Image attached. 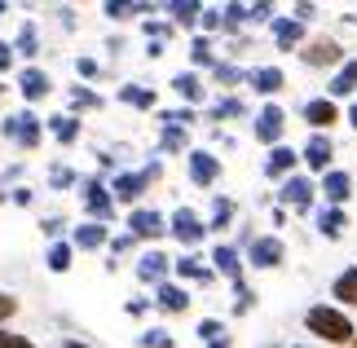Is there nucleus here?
Listing matches in <instances>:
<instances>
[{"instance_id":"1","label":"nucleus","mask_w":357,"mask_h":348,"mask_svg":"<svg viewBox=\"0 0 357 348\" xmlns=\"http://www.w3.org/2000/svg\"><path fill=\"white\" fill-rule=\"evenodd\" d=\"M305 326H309V335H318L326 344H353L357 340L353 317L344 309H335V304H313V309L305 313Z\"/></svg>"},{"instance_id":"2","label":"nucleus","mask_w":357,"mask_h":348,"mask_svg":"<svg viewBox=\"0 0 357 348\" xmlns=\"http://www.w3.org/2000/svg\"><path fill=\"white\" fill-rule=\"evenodd\" d=\"M159 176H163V163L155 159V163H146V172H119V176L111 181V194H115L119 203H137V199H142V194L155 186Z\"/></svg>"},{"instance_id":"3","label":"nucleus","mask_w":357,"mask_h":348,"mask_svg":"<svg viewBox=\"0 0 357 348\" xmlns=\"http://www.w3.org/2000/svg\"><path fill=\"white\" fill-rule=\"evenodd\" d=\"M168 234H172L181 247H199L203 239H208V220H203L195 207H176L172 220H168Z\"/></svg>"},{"instance_id":"4","label":"nucleus","mask_w":357,"mask_h":348,"mask_svg":"<svg viewBox=\"0 0 357 348\" xmlns=\"http://www.w3.org/2000/svg\"><path fill=\"white\" fill-rule=\"evenodd\" d=\"M300 58H305V66H313V71H322V66H344V45L331 36H318V40H309L305 49H300Z\"/></svg>"},{"instance_id":"5","label":"nucleus","mask_w":357,"mask_h":348,"mask_svg":"<svg viewBox=\"0 0 357 348\" xmlns=\"http://www.w3.org/2000/svg\"><path fill=\"white\" fill-rule=\"evenodd\" d=\"M5 133H9L22 150H36L40 142H45V119H36L31 110H18V115L5 119Z\"/></svg>"},{"instance_id":"6","label":"nucleus","mask_w":357,"mask_h":348,"mask_svg":"<svg viewBox=\"0 0 357 348\" xmlns=\"http://www.w3.org/2000/svg\"><path fill=\"white\" fill-rule=\"evenodd\" d=\"M282 260H287V247H282L278 234H265V239L247 243V264H252V269H278Z\"/></svg>"},{"instance_id":"7","label":"nucleus","mask_w":357,"mask_h":348,"mask_svg":"<svg viewBox=\"0 0 357 348\" xmlns=\"http://www.w3.org/2000/svg\"><path fill=\"white\" fill-rule=\"evenodd\" d=\"M313 194H318V186H313V176L296 172V176H287V181H282V190H278V203H282V207H296V212H309V207H313Z\"/></svg>"},{"instance_id":"8","label":"nucleus","mask_w":357,"mask_h":348,"mask_svg":"<svg viewBox=\"0 0 357 348\" xmlns=\"http://www.w3.org/2000/svg\"><path fill=\"white\" fill-rule=\"evenodd\" d=\"M84 212H89V220H98V225H106V220L115 216V194L106 190L98 176L84 181Z\"/></svg>"},{"instance_id":"9","label":"nucleus","mask_w":357,"mask_h":348,"mask_svg":"<svg viewBox=\"0 0 357 348\" xmlns=\"http://www.w3.org/2000/svg\"><path fill=\"white\" fill-rule=\"evenodd\" d=\"M185 172H190V181H195L199 190H208V186H216V181H221V159H216L212 150H190Z\"/></svg>"},{"instance_id":"10","label":"nucleus","mask_w":357,"mask_h":348,"mask_svg":"<svg viewBox=\"0 0 357 348\" xmlns=\"http://www.w3.org/2000/svg\"><path fill=\"white\" fill-rule=\"evenodd\" d=\"M331 159H335V146H331V137L326 133H313L305 150H300V163H309V172H331Z\"/></svg>"},{"instance_id":"11","label":"nucleus","mask_w":357,"mask_h":348,"mask_svg":"<svg viewBox=\"0 0 357 348\" xmlns=\"http://www.w3.org/2000/svg\"><path fill=\"white\" fill-rule=\"evenodd\" d=\"M128 234L132 239H163V234H168V220H163L155 207H132L128 212Z\"/></svg>"},{"instance_id":"12","label":"nucleus","mask_w":357,"mask_h":348,"mask_svg":"<svg viewBox=\"0 0 357 348\" xmlns=\"http://www.w3.org/2000/svg\"><path fill=\"white\" fill-rule=\"evenodd\" d=\"M282 128H287V115H282V106H265L256 115V142L260 146H282Z\"/></svg>"},{"instance_id":"13","label":"nucleus","mask_w":357,"mask_h":348,"mask_svg":"<svg viewBox=\"0 0 357 348\" xmlns=\"http://www.w3.org/2000/svg\"><path fill=\"white\" fill-rule=\"evenodd\" d=\"M18 93L26 97V102H45V97L53 93V80L40 71V66H22L18 71Z\"/></svg>"},{"instance_id":"14","label":"nucleus","mask_w":357,"mask_h":348,"mask_svg":"<svg viewBox=\"0 0 357 348\" xmlns=\"http://www.w3.org/2000/svg\"><path fill=\"white\" fill-rule=\"evenodd\" d=\"M296 163H300V155L291 146H273L265 155V176L269 181H287V176H296Z\"/></svg>"},{"instance_id":"15","label":"nucleus","mask_w":357,"mask_h":348,"mask_svg":"<svg viewBox=\"0 0 357 348\" xmlns=\"http://www.w3.org/2000/svg\"><path fill=\"white\" fill-rule=\"evenodd\" d=\"M305 123H313L318 133H326L331 123H340V106L331 102V97H309L305 102Z\"/></svg>"},{"instance_id":"16","label":"nucleus","mask_w":357,"mask_h":348,"mask_svg":"<svg viewBox=\"0 0 357 348\" xmlns=\"http://www.w3.org/2000/svg\"><path fill=\"white\" fill-rule=\"evenodd\" d=\"M318 190H322V199L331 203V207H344V203H349V194H353V176H349V172H340V168H331V172L322 176V186H318Z\"/></svg>"},{"instance_id":"17","label":"nucleus","mask_w":357,"mask_h":348,"mask_svg":"<svg viewBox=\"0 0 357 348\" xmlns=\"http://www.w3.org/2000/svg\"><path fill=\"white\" fill-rule=\"evenodd\" d=\"M247 84L260 97H273V93L287 89V75H282V66H256V71H247Z\"/></svg>"},{"instance_id":"18","label":"nucleus","mask_w":357,"mask_h":348,"mask_svg":"<svg viewBox=\"0 0 357 348\" xmlns=\"http://www.w3.org/2000/svg\"><path fill=\"white\" fill-rule=\"evenodd\" d=\"M212 264H216V273H221V278H229V282H243V269H247V264L238 260V247H234V243L212 247Z\"/></svg>"},{"instance_id":"19","label":"nucleus","mask_w":357,"mask_h":348,"mask_svg":"<svg viewBox=\"0 0 357 348\" xmlns=\"http://www.w3.org/2000/svg\"><path fill=\"white\" fill-rule=\"evenodd\" d=\"M176 260H168L163 252H146L142 260H137V278H142V282H155V287H163L168 282V269H172Z\"/></svg>"},{"instance_id":"20","label":"nucleus","mask_w":357,"mask_h":348,"mask_svg":"<svg viewBox=\"0 0 357 348\" xmlns=\"http://www.w3.org/2000/svg\"><path fill=\"white\" fill-rule=\"evenodd\" d=\"M155 309H159V313H185V309H190V291L176 287V282L155 287Z\"/></svg>"},{"instance_id":"21","label":"nucleus","mask_w":357,"mask_h":348,"mask_svg":"<svg viewBox=\"0 0 357 348\" xmlns=\"http://www.w3.org/2000/svg\"><path fill=\"white\" fill-rule=\"evenodd\" d=\"M326 97H331V102H340V97H357V58H349V62L331 75V84H326Z\"/></svg>"},{"instance_id":"22","label":"nucleus","mask_w":357,"mask_h":348,"mask_svg":"<svg viewBox=\"0 0 357 348\" xmlns=\"http://www.w3.org/2000/svg\"><path fill=\"white\" fill-rule=\"evenodd\" d=\"M106 243H111V234H106V225H98V220H84L71 239V247H79V252H102Z\"/></svg>"},{"instance_id":"23","label":"nucleus","mask_w":357,"mask_h":348,"mask_svg":"<svg viewBox=\"0 0 357 348\" xmlns=\"http://www.w3.org/2000/svg\"><path fill=\"white\" fill-rule=\"evenodd\" d=\"M269 31H273V40H278V49H282V53H291L300 40H305V22H296V18H273V22H269Z\"/></svg>"},{"instance_id":"24","label":"nucleus","mask_w":357,"mask_h":348,"mask_svg":"<svg viewBox=\"0 0 357 348\" xmlns=\"http://www.w3.org/2000/svg\"><path fill=\"white\" fill-rule=\"evenodd\" d=\"M45 133L58 146H75L79 142V119L75 115H53V119H45Z\"/></svg>"},{"instance_id":"25","label":"nucleus","mask_w":357,"mask_h":348,"mask_svg":"<svg viewBox=\"0 0 357 348\" xmlns=\"http://www.w3.org/2000/svg\"><path fill=\"white\" fill-rule=\"evenodd\" d=\"M318 229H322V239H344V229H349V212L344 207H326V212L318 216Z\"/></svg>"},{"instance_id":"26","label":"nucleus","mask_w":357,"mask_h":348,"mask_svg":"<svg viewBox=\"0 0 357 348\" xmlns=\"http://www.w3.org/2000/svg\"><path fill=\"white\" fill-rule=\"evenodd\" d=\"M163 13H168L172 22H181V27H195L203 18V5H199V0H168Z\"/></svg>"},{"instance_id":"27","label":"nucleus","mask_w":357,"mask_h":348,"mask_svg":"<svg viewBox=\"0 0 357 348\" xmlns=\"http://www.w3.org/2000/svg\"><path fill=\"white\" fill-rule=\"evenodd\" d=\"M331 296L344 300V309H357V264H353V269H344V273L331 282Z\"/></svg>"},{"instance_id":"28","label":"nucleus","mask_w":357,"mask_h":348,"mask_svg":"<svg viewBox=\"0 0 357 348\" xmlns=\"http://www.w3.org/2000/svg\"><path fill=\"white\" fill-rule=\"evenodd\" d=\"M66 102H71V115L75 110H102V93H93L89 84H71L66 89Z\"/></svg>"},{"instance_id":"29","label":"nucleus","mask_w":357,"mask_h":348,"mask_svg":"<svg viewBox=\"0 0 357 348\" xmlns=\"http://www.w3.org/2000/svg\"><path fill=\"white\" fill-rule=\"evenodd\" d=\"M119 102H123V106H137V110H155V89H146V84H123V89H119Z\"/></svg>"},{"instance_id":"30","label":"nucleus","mask_w":357,"mask_h":348,"mask_svg":"<svg viewBox=\"0 0 357 348\" xmlns=\"http://www.w3.org/2000/svg\"><path fill=\"white\" fill-rule=\"evenodd\" d=\"M150 9H155V5H142V0H137V5H132V0H106V5H102V13L115 18V22H128L132 13H150Z\"/></svg>"},{"instance_id":"31","label":"nucleus","mask_w":357,"mask_h":348,"mask_svg":"<svg viewBox=\"0 0 357 348\" xmlns=\"http://www.w3.org/2000/svg\"><path fill=\"white\" fill-rule=\"evenodd\" d=\"M36 53H40V31L36 22H22L18 40H13V58H36Z\"/></svg>"},{"instance_id":"32","label":"nucleus","mask_w":357,"mask_h":348,"mask_svg":"<svg viewBox=\"0 0 357 348\" xmlns=\"http://www.w3.org/2000/svg\"><path fill=\"white\" fill-rule=\"evenodd\" d=\"M172 269H176V273H181V278H190V282H203V287H208V282H212V278H216L212 269H203V260H199V256H181V260H176V264H172Z\"/></svg>"},{"instance_id":"33","label":"nucleus","mask_w":357,"mask_h":348,"mask_svg":"<svg viewBox=\"0 0 357 348\" xmlns=\"http://www.w3.org/2000/svg\"><path fill=\"white\" fill-rule=\"evenodd\" d=\"M172 93L176 97H185V102H203V80L195 71H185V75H176L172 80Z\"/></svg>"},{"instance_id":"34","label":"nucleus","mask_w":357,"mask_h":348,"mask_svg":"<svg viewBox=\"0 0 357 348\" xmlns=\"http://www.w3.org/2000/svg\"><path fill=\"white\" fill-rule=\"evenodd\" d=\"M229 220H234V199H212V216H208V234L212 229H229Z\"/></svg>"},{"instance_id":"35","label":"nucleus","mask_w":357,"mask_h":348,"mask_svg":"<svg viewBox=\"0 0 357 348\" xmlns=\"http://www.w3.org/2000/svg\"><path fill=\"white\" fill-rule=\"evenodd\" d=\"M190 62H195V66H212V71H216L212 40H208V36H195V40H190Z\"/></svg>"},{"instance_id":"36","label":"nucleus","mask_w":357,"mask_h":348,"mask_svg":"<svg viewBox=\"0 0 357 348\" xmlns=\"http://www.w3.org/2000/svg\"><path fill=\"white\" fill-rule=\"evenodd\" d=\"M71 256H75L71 243H53V247H49V269H53V273H66V269H71Z\"/></svg>"},{"instance_id":"37","label":"nucleus","mask_w":357,"mask_h":348,"mask_svg":"<svg viewBox=\"0 0 357 348\" xmlns=\"http://www.w3.org/2000/svg\"><path fill=\"white\" fill-rule=\"evenodd\" d=\"M216 84H243V80H247V71H243V66H234V62H216Z\"/></svg>"},{"instance_id":"38","label":"nucleus","mask_w":357,"mask_h":348,"mask_svg":"<svg viewBox=\"0 0 357 348\" xmlns=\"http://www.w3.org/2000/svg\"><path fill=\"white\" fill-rule=\"evenodd\" d=\"M199 340H203V344L225 340V322H221V317H203V322H199Z\"/></svg>"},{"instance_id":"39","label":"nucleus","mask_w":357,"mask_h":348,"mask_svg":"<svg viewBox=\"0 0 357 348\" xmlns=\"http://www.w3.org/2000/svg\"><path fill=\"white\" fill-rule=\"evenodd\" d=\"M212 115H216V119H243V115H247V106H243V97H225V102L216 106Z\"/></svg>"},{"instance_id":"40","label":"nucleus","mask_w":357,"mask_h":348,"mask_svg":"<svg viewBox=\"0 0 357 348\" xmlns=\"http://www.w3.org/2000/svg\"><path fill=\"white\" fill-rule=\"evenodd\" d=\"M159 146H163V150H172V155H176V150H185V128H168V123H163Z\"/></svg>"},{"instance_id":"41","label":"nucleus","mask_w":357,"mask_h":348,"mask_svg":"<svg viewBox=\"0 0 357 348\" xmlns=\"http://www.w3.org/2000/svg\"><path fill=\"white\" fill-rule=\"evenodd\" d=\"M225 31H238V27L247 22V13H252V5H225Z\"/></svg>"},{"instance_id":"42","label":"nucleus","mask_w":357,"mask_h":348,"mask_svg":"<svg viewBox=\"0 0 357 348\" xmlns=\"http://www.w3.org/2000/svg\"><path fill=\"white\" fill-rule=\"evenodd\" d=\"M252 304H256V291L247 282H234V313H252Z\"/></svg>"},{"instance_id":"43","label":"nucleus","mask_w":357,"mask_h":348,"mask_svg":"<svg viewBox=\"0 0 357 348\" xmlns=\"http://www.w3.org/2000/svg\"><path fill=\"white\" fill-rule=\"evenodd\" d=\"M49 186H53V190L75 186V172H71V168H62V163H53V168H49Z\"/></svg>"},{"instance_id":"44","label":"nucleus","mask_w":357,"mask_h":348,"mask_svg":"<svg viewBox=\"0 0 357 348\" xmlns=\"http://www.w3.org/2000/svg\"><path fill=\"white\" fill-rule=\"evenodd\" d=\"M142 348H172V335H168V331H159V326H150L146 335H142Z\"/></svg>"},{"instance_id":"45","label":"nucleus","mask_w":357,"mask_h":348,"mask_svg":"<svg viewBox=\"0 0 357 348\" xmlns=\"http://www.w3.org/2000/svg\"><path fill=\"white\" fill-rule=\"evenodd\" d=\"M142 31H146L150 40H159V45H163V40H172V22H142Z\"/></svg>"},{"instance_id":"46","label":"nucleus","mask_w":357,"mask_h":348,"mask_svg":"<svg viewBox=\"0 0 357 348\" xmlns=\"http://www.w3.org/2000/svg\"><path fill=\"white\" fill-rule=\"evenodd\" d=\"M75 71H79V80H98L102 75V62L98 58H75Z\"/></svg>"},{"instance_id":"47","label":"nucleus","mask_w":357,"mask_h":348,"mask_svg":"<svg viewBox=\"0 0 357 348\" xmlns=\"http://www.w3.org/2000/svg\"><path fill=\"white\" fill-rule=\"evenodd\" d=\"M199 22H203V31H221V27H225V13L221 9H203Z\"/></svg>"},{"instance_id":"48","label":"nucleus","mask_w":357,"mask_h":348,"mask_svg":"<svg viewBox=\"0 0 357 348\" xmlns=\"http://www.w3.org/2000/svg\"><path fill=\"white\" fill-rule=\"evenodd\" d=\"M0 348H36L26 335H13V331H0Z\"/></svg>"},{"instance_id":"49","label":"nucleus","mask_w":357,"mask_h":348,"mask_svg":"<svg viewBox=\"0 0 357 348\" xmlns=\"http://www.w3.org/2000/svg\"><path fill=\"white\" fill-rule=\"evenodd\" d=\"M247 18H252V22H273V5H265V0H260V5H252V13H247Z\"/></svg>"},{"instance_id":"50","label":"nucleus","mask_w":357,"mask_h":348,"mask_svg":"<svg viewBox=\"0 0 357 348\" xmlns=\"http://www.w3.org/2000/svg\"><path fill=\"white\" fill-rule=\"evenodd\" d=\"M31 199H36V194L26 190V186H18V190H9V203H18V207H31Z\"/></svg>"},{"instance_id":"51","label":"nucleus","mask_w":357,"mask_h":348,"mask_svg":"<svg viewBox=\"0 0 357 348\" xmlns=\"http://www.w3.org/2000/svg\"><path fill=\"white\" fill-rule=\"evenodd\" d=\"M40 229H45L49 239H58V234L66 229V220H62V216H45V225H40Z\"/></svg>"},{"instance_id":"52","label":"nucleus","mask_w":357,"mask_h":348,"mask_svg":"<svg viewBox=\"0 0 357 348\" xmlns=\"http://www.w3.org/2000/svg\"><path fill=\"white\" fill-rule=\"evenodd\" d=\"M132 243H137V239H132V234H128V229H123V234H119V239H111V252H115V256H123V252H128V247H132Z\"/></svg>"},{"instance_id":"53","label":"nucleus","mask_w":357,"mask_h":348,"mask_svg":"<svg viewBox=\"0 0 357 348\" xmlns=\"http://www.w3.org/2000/svg\"><path fill=\"white\" fill-rule=\"evenodd\" d=\"M13 66V45H5V40H0V75H5Z\"/></svg>"},{"instance_id":"54","label":"nucleus","mask_w":357,"mask_h":348,"mask_svg":"<svg viewBox=\"0 0 357 348\" xmlns=\"http://www.w3.org/2000/svg\"><path fill=\"white\" fill-rule=\"evenodd\" d=\"M313 13H318V5H296V22H309Z\"/></svg>"},{"instance_id":"55","label":"nucleus","mask_w":357,"mask_h":348,"mask_svg":"<svg viewBox=\"0 0 357 348\" xmlns=\"http://www.w3.org/2000/svg\"><path fill=\"white\" fill-rule=\"evenodd\" d=\"M123 309H128V313H132V317H142V313H146V309H150V304H146V300H128V304H123Z\"/></svg>"},{"instance_id":"56","label":"nucleus","mask_w":357,"mask_h":348,"mask_svg":"<svg viewBox=\"0 0 357 348\" xmlns=\"http://www.w3.org/2000/svg\"><path fill=\"white\" fill-rule=\"evenodd\" d=\"M163 53H168V49H163L159 40H150V45H146V58H163Z\"/></svg>"},{"instance_id":"57","label":"nucleus","mask_w":357,"mask_h":348,"mask_svg":"<svg viewBox=\"0 0 357 348\" xmlns=\"http://www.w3.org/2000/svg\"><path fill=\"white\" fill-rule=\"evenodd\" d=\"M349 128L357 133V97H353V106H349Z\"/></svg>"},{"instance_id":"58","label":"nucleus","mask_w":357,"mask_h":348,"mask_svg":"<svg viewBox=\"0 0 357 348\" xmlns=\"http://www.w3.org/2000/svg\"><path fill=\"white\" fill-rule=\"evenodd\" d=\"M208 348H234V344H229V340H216V344H208Z\"/></svg>"},{"instance_id":"59","label":"nucleus","mask_w":357,"mask_h":348,"mask_svg":"<svg viewBox=\"0 0 357 348\" xmlns=\"http://www.w3.org/2000/svg\"><path fill=\"white\" fill-rule=\"evenodd\" d=\"M62 348H89V344H79V340H66V344H62Z\"/></svg>"},{"instance_id":"60","label":"nucleus","mask_w":357,"mask_h":348,"mask_svg":"<svg viewBox=\"0 0 357 348\" xmlns=\"http://www.w3.org/2000/svg\"><path fill=\"white\" fill-rule=\"evenodd\" d=\"M0 203H5V190H0Z\"/></svg>"},{"instance_id":"61","label":"nucleus","mask_w":357,"mask_h":348,"mask_svg":"<svg viewBox=\"0 0 357 348\" xmlns=\"http://www.w3.org/2000/svg\"><path fill=\"white\" fill-rule=\"evenodd\" d=\"M0 93H5V80H0Z\"/></svg>"},{"instance_id":"62","label":"nucleus","mask_w":357,"mask_h":348,"mask_svg":"<svg viewBox=\"0 0 357 348\" xmlns=\"http://www.w3.org/2000/svg\"><path fill=\"white\" fill-rule=\"evenodd\" d=\"M265 348H278V344H265Z\"/></svg>"},{"instance_id":"63","label":"nucleus","mask_w":357,"mask_h":348,"mask_svg":"<svg viewBox=\"0 0 357 348\" xmlns=\"http://www.w3.org/2000/svg\"><path fill=\"white\" fill-rule=\"evenodd\" d=\"M300 348H309V344H300Z\"/></svg>"}]
</instances>
